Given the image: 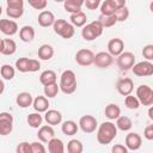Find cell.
<instances>
[{"label": "cell", "mask_w": 153, "mask_h": 153, "mask_svg": "<svg viewBox=\"0 0 153 153\" xmlns=\"http://www.w3.org/2000/svg\"><path fill=\"white\" fill-rule=\"evenodd\" d=\"M16 151H17V153H32L31 152V145L26 141H23V142L18 143Z\"/></svg>", "instance_id": "obj_44"}, {"label": "cell", "mask_w": 153, "mask_h": 153, "mask_svg": "<svg viewBox=\"0 0 153 153\" xmlns=\"http://www.w3.org/2000/svg\"><path fill=\"white\" fill-rule=\"evenodd\" d=\"M4 91H5V84H4V81L0 79V96L4 93Z\"/></svg>", "instance_id": "obj_52"}, {"label": "cell", "mask_w": 153, "mask_h": 153, "mask_svg": "<svg viewBox=\"0 0 153 153\" xmlns=\"http://www.w3.org/2000/svg\"><path fill=\"white\" fill-rule=\"evenodd\" d=\"M114 14H115V17H116L117 23H118V22H126V20L128 19V17H129V10H128L127 6H123V7L117 8Z\"/></svg>", "instance_id": "obj_37"}, {"label": "cell", "mask_w": 153, "mask_h": 153, "mask_svg": "<svg viewBox=\"0 0 153 153\" xmlns=\"http://www.w3.org/2000/svg\"><path fill=\"white\" fill-rule=\"evenodd\" d=\"M54 1H55V2H63L65 0H54Z\"/></svg>", "instance_id": "obj_55"}, {"label": "cell", "mask_w": 153, "mask_h": 153, "mask_svg": "<svg viewBox=\"0 0 153 153\" xmlns=\"http://www.w3.org/2000/svg\"><path fill=\"white\" fill-rule=\"evenodd\" d=\"M30 145H31V152L32 153H44L47 151V148L41 142L35 141V142H31Z\"/></svg>", "instance_id": "obj_45"}, {"label": "cell", "mask_w": 153, "mask_h": 153, "mask_svg": "<svg viewBox=\"0 0 153 153\" xmlns=\"http://www.w3.org/2000/svg\"><path fill=\"white\" fill-rule=\"evenodd\" d=\"M115 126H116L117 129H120L122 131H129L133 127V122L128 116H121L120 115L116 118V124Z\"/></svg>", "instance_id": "obj_26"}, {"label": "cell", "mask_w": 153, "mask_h": 153, "mask_svg": "<svg viewBox=\"0 0 153 153\" xmlns=\"http://www.w3.org/2000/svg\"><path fill=\"white\" fill-rule=\"evenodd\" d=\"M104 114H105V116H106L110 121H112V120H116V118L121 115V109H120L118 105H116V104H114V103H110V104H108V105L105 106Z\"/></svg>", "instance_id": "obj_28"}, {"label": "cell", "mask_w": 153, "mask_h": 153, "mask_svg": "<svg viewBox=\"0 0 153 153\" xmlns=\"http://www.w3.org/2000/svg\"><path fill=\"white\" fill-rule=\"evenodd\" d=\"M37 136H38V140H39L41 142L47 143L51 137L55 136V131H54V129H53V126H50V124L41 126V127L38 128Z\"/></svg>", "instance_id": "obj_16"}, {"label": "cell", "mask_w": 153, "mask_h": 153, "mask_svg": "<svg viewBox=\"0 0 153 153\" xmlns=\"http://www.w3.org/2000/svg\"><path fill=\"white\" fill-rule=\"evenodd\" d=\"M53 29H54V32L56 35L61 36L65 39L72 38L74 36V33H75L74 26L71 23H68L67 20H65V19H55V22L53 24Z\"/></svg>", "instance_id": "obj_3"}, {"label": "cell", "mask_w": 153, "mask_h": 153, "mask_svg": "<svg viewBox=\"0 0 153 153\" xmlns=\"http://www.w3.org/2000/svg\"><path fill=\"white\" fill-rule=\"evenodd\" d=\"M29 5L35 10H45L48 1L47 0H27Z\"/></svg>", "instance_id": "obj_41"}, {"label": "cell", "mask_w": 153, "mask_h": 153, "mask_svg": "<svg viewBox=\"0 0 153 153\" xmlns=\"http://www.w3.org/2000/svg\"><path fill=\"white\" fill-rule=\"evenodd\" d=\"M37 20H38L39 26H42V27H49V26H53V24L55 22V16H54V13L51 11L43 10L38 14V19Z\"/></svg>", "instance_id": "obj_15"}, {"label": "cell", "mask_w": 153, "mask_h": 153, "mask_svg": "<svg viewBox=\"0 0 153 153\" xmlns=\"http://www.w3.org/2000/svg\"><path fill=\"white\" fill-rule=\"evenodd\" d=\"M59 87L65 94H72L76 91V76L72 69H66L62 72Z\"/></svg>", "instance_id": "obj_2"}, {"label": "cell", "mask_w": 153, "mask_h": 153, "mask_svg": "<svg viewBox=\"0 0 153 153\" xmlns=\"http://www.w3.org/2000/svg\"><path fill=\"white\" fill-rule=\"evenodd\" d=\"M26 122L27 124L31 127V128H39L42 126V122H43V117L41 115V112H32V114H29L27 117H26Z\"/></svg>", "instance_id": "obj_29"}, {"label": "cell", "mask_w": 153, "mask_h": 153, "mask_svg": "<svg viewBox=\"0 0 153 153\" xmlns=\"http://www.w3.org/2000/svg\"><path fill=\"white\" fill-rule=\"evenodd\" d=\"M90 25H91V27L93 29V31H94V33H96L97 38H98L99 36H102L104 27H103V25L100 24V22H99V20H93V22H91V23H90Z\"/></svg>", "instance_id": "obj_43"}, {"label": "cell", "mask_w": 153, "mask_h": 153, "mask_svg": "<svg viewBox=\"0 0 153 153\" xmlns=\"http://www.w3.org/2000/svg\"><path fill=\"white\" fill-rule=\"evenodd\" d=\"M0 31L6 36H13L18 32V24L12 19H0Z\"/></svg>", "instance_id": "obj_12"}, {"label": "cell", "mask_w": 153, "mask_h": 153, "mask_svg": "<svg viewBox=\"0 0 153 153\" xmlns=\"http://www.w3.org/2000/svg\"><path fill=\"white\" fill-rule=\"evenodd\" d=\"M60 91V87L57 85V82H53V84H48V85H44V88H43V92H44V96L47 98H55L57 96Z\"/></svg>", "instance_id": "obj_33"}, {"label": "cell", "mask_w": 153, "mask_h": 153, "mask_svg": "<svg viewBox=\"0 0 153 153\" xmlns=\"http://www.w3.org/2000/svg\"><path fill=\"white\" fill-rule=\"evenodd\" d=\"M124 143L128 151H137L142 145V139L137 133H129L124 139Z\"/></svg>", "instance_id": "obj_11"}, {"label": "cell", "mask_w": 153, "mask_h": 153, "mask_svg": "<svg viewBox=\"0 0 153 153\" xmlns=\"http://www.w3.org/2000/svg\"><path fill=\"white\" fill-rule=\"evenodd\" d=\"M114 63V56L108 51H99L93 57V65L98 68H108Z\"/></svg>", "instance_id": "obj_10"}, {"label": "cell", "mask_w": 153, "mask_h": 153, "mask_svg": "<svg viewBox=\"0 0 153 153\" xmlns=\"http://www.w3.org/2000/svg\"><path fill=\"white\" fill-rule=\"evenodd\" d=\"M2 48H4V39H0V53L2 51Z\"/></svg>", "instance_id": "obj_54"}, {"label": "cell", "mask_w": 153, "mask_h": 153, "mask_svg": "<svg viewBox=\"0 0 153 153\" xmlns=\"http://www.w3.org/2000/svg\"><path fill=\"white\" fill-rule=\"evenodd\" d=\"M48 152L49 153H63L65 152V145L61 139L51 137L48 142Z\"/></svg>", "instance_id": "obj_20"}, {"label": "cell", "mask_w": 153, "mask_h": 153, "mask_svg": "<svg viewBox=\"0 0 153 153\" xmlns=\"http://www.w3.org/2000/svg\"><path fill=\"white\" fill-rule=\"evenodd\" d=\"M143 136L146 140L152 141L153 140V124H148L143 130Z\"/></svg>", "instance_id": "obj_48"}, {"label": "cell", "mask_w": 153, "mask_h": 153, "mask_svg": "<svg viewBox=\"0 0 153 153\" xmlns=\"http://www.w3.org/2000/svg\"><path fill=\"white\" fill-rule=\"evenodd\" d=\"M61 130L66 136H73L78 133L79 126L76 124V122H74L72 120H68V121H65L61 124Z\"/></svg>", "instance_id": "obj_22"}, {"label": "cell", "mask_w": 153, "mask_h": 153, "mask_svg": "<svg viewBox=\"0 0 153 153\" xmlns=\"http://www.w3.org/2000/svg\"><path fill=\"white\" fill-rule=\"evenodd\" d=\"M81 36H82V38L85 41H88V42L97 38V36H96V33H94V31H93V29L91 27L90 24H85L82 26V29H81Z\"/></svg>", "instance_id": "obj_35"}, {"label": "cell", "mask_w": 153, "mask_h": 153, "mask_svg": "<svg viewBox=\"0 0 153 153\" xmlns=\"http://www.w3.org/2000/svg\"><path fill=\"white\" fill-rule=\"evenodd\" d=\"M84 151V146L80 140L72 139L67 143V152L68 153H81Z\"/></svg>", "instance_id": "obj_32"}, {"label": "cell", "mask_w": 153, "mask_h": 153, "mask_svg": "<svg viewBox=\"0 0 153 153\" xmlns=\"http://www.w3.org/2000/svg\"><path fill=\"white\" fill-rule=\"evenodd\" d=\"M93 57H94V54L92 50L90 49H80L76 51L75 54V62L79 65V66H82V67H87V66H91L93 65Z\"/></svg>", "instance_id": "obj_9"}, {"label": "cell", "mask_w": 153, "mask_h": 153, "mask_svg": "<svg viewBox=\"0 0 153 153\" xmlns=\"http://www.w3.org/2000/svg\"><path fill=\"white\" fill-rule=\"evenodd\" d=\"M24 13V8H18V7H6V14L12 18V19H18L23 16Z\"/></svg>", "instance_id": "obj_40"}, {"label": "cell", "mask_w": 153, "mask_h": 153, "mask_svg": "<svg viewBox=\"0 0 153 153\" xmlns=\"http://www.w3.org/2000/svg\"><path fill=\"white\" fill-rule=\"evenodd\" d=\"M85 0H65L63 1V7L66 10V12L68 13H75L81 11V6L84 5Z\"/></svg>", "instance_id": "obj_24"}, {"label": "cell", "mask_w": 153, "mask_h": 153, "mask_svg": "<svg viewBox=\"0 0 153 153\" xmlns=\"http://www.w3.org/2000/svg\"><path fill=\"white\" fill-rule=\"evenodd\" d=\"M148 117L151 120H153V109H152V105H149V109H148Z\"/></svg>", "instance_id": "obj_53"}, {"label": "cell", "mask_w": 153, "mask_h": 153, "mask_svg": "<svg viewBox=\"0 0 153 153\" xmlns=\"http://www.w3.org/2000/svg\"><path fill=\"white\" fill-rule=\"evenodd\" d=\"M100 2H102V0H85L84 5L88 10H97L100 6Z\"/></svg>", "instance_id": "obj_47"}, {"label": "cell", "mask_w": 153, "mask_h": 153, "mask_svg": "<svg viewBox=\"0 0 153 153\" xmlns=\"http://www.w3.org/2000/svg\"><path fill=\"white\" fill-rule=\"evenodd\" d=\"M130 69L136 76H149L153 74V63L147 60L140 61L137 63H134Z\"/></svg>", "instance_id": "obj_6"}, {"label": "cell", "mask_w": 153, "mask_h": 153, "mask_svg": "<svg viewBox=\"0 0 153 153\" xmlns=\"http://www.w3.org/2000/svg\"><path fill=\"white\" fill-rule=\"evenodd\" d=\"M1 13H2V7H1V5H0V16H1Z\"/></svg>", "instance_id": "obj_56"}, {"label": "cell", "mask_w": 153, "mask_h": 153, "mask_svg": "<svg viewBox=\"0 0 153 153\" xmlns=\"http://www.w3.org/2000/svg\"><path fill=\"white\" fill-rule=\"evenodd\" d=\"M32 102H33V98L30 92H20L16 97V103L22 109H26V108L31 106Z\"/></svg>", "instance_id": "obj_18"}, {"label": "cell", "mask_w": 153, "mask_h": 153, "mask_svg": "<svg viewBox=\"0 0 153 153\" xmlns=\"http://www.w3.org/2000/svg\"><path fill=\"white\" fill-rule=\"evenodd\" d=\"M117 128L115 126V123H112L111 121H106L103 122L102 124H99V127H97V141L100 145H108L110 143L116 136H117Z\"/></svg>", "instance_id": "obj_1"}, {"label": "cell", "mask_w": 153, "mask_h": 153, "mask_svg": "<svg viewBox=\"0 0 153 153\" xmlns=\"http://www.w3.org/2000/svg\"><path fill=\"white\" fill-rule=\"evenodd\" d=\"M29 61H30V59H27V57H19L16 61V69L19 71L20 73L29 72Z\"/></svg>", "instance_id": "obj_38"}, {"label": "cell", "mask_w": 153, "mask_h": 153, "mask_svg": "<svg viewBox=\"0 0 153 153\" xmlns=\"http://www.w3.org/2000/svg\"><path fill=\"white\" fill-rule=\"evenodd\" d=\"M69 19H71V24L74 27H82L86 24V22H87V17H86V14L82 11L72 13Z\"/></svg>", "instance_id": "obj_23"}, {"label": "cell", "mask_w": 153, "mask_h": 153, "mask_svg": "<svg viewBox=\"0 0 153 153\" xmlns=\"http://www.w3.org/2000/svg\"><path fill=\"white\" fill-rule=\"evenodd\" d=\"M39 68H41V62L36 59H30V61H29V72L35 73V72L39 71Z\"/></svg>", "instance_id": "obj_46"}, {"label": "cell", "mask_w": 153, "mask_h": 153, "mask_svg": "<svg viewBox=\"0 0 153 153\" xmlns=\"http://www.w3.org/2000/svg\"><path fill=\"white\" fill-rule=\"evenodd\" d=\"M79 128L86 133V134H91L93 131H96L97 127H98V122H97V118L92 115H84L80 117L79 120V123H78Z\"/></svg>", "instance_id": "obj_5"}, {"label": "cell", "mask_w": 153, "mask_h": 153, "mask_svg": "<svg viewBox=\"0 0 153 153\" xmlns=\"http://www.w3.org/2000/svg\"><path fill=\"white\" fill-rule=\"evenodd\" d=\"M115 11H116L115 6H114L109 0H105V1H103V2L100 4V14H106V16H109V14H114Z\"/></svg>", "instance_id": "obj_39"}, {"label": "cell", "mask_w": 153, "mask_h": 153, "mask_svg": "<svg viewBox=\"0 0 153 153\" xmlns=\"http://www.w3.org/2000/svg\"><path fill=\"white\" fill-rule=\"evenodd\" d=\"M111 152L112 153H127L128 152V148L124 145H122V143H116L115 146H112Z\"/></svg>", "instance_id": "obj_50"}, {"label": "cell", "mask_w": 153, "mask_h": 153, "mask_svg": "<svg viewBox=\"0 0 153 153\" xmlns=\"http://www.w3.org/2000/svg\"><path fill=\"white\" fill-rule=\"evenodd\" d=\"M116 88H117V91H118L120 94L128 96L134 90V82H133V80L130 78H122V79H120L117 81Z\"/></svg>", "instance_id": "obj_13"}, {"label": "cell", "mask_w": 153, "mask_h": 153, "mask_svg": "<svg viewBox=\"0 0 153 153\" xmlns=\"http://www.w3.org/2000/svg\"><path fill=\"white\" fill-rule=\"evenodd\" d=\"M124 105L128 109H130V110H136L140 106V102L137 100L136 96H131V93H130V94L126 96V98H124Z\"/></svg>", "instance_id": "obj_36"}, {"label": "cell", "mask_w": 153, "mask_h": 153, "mask_svg": "<svg viewBox=\"0 0 153 153\" xmlns=\"http://www.w3.org/2000/svg\"><path fill=\"white\" fill-rule=\"evenodd\" d=\"M37 54H38L39 60L48 61V60H50V59L54 56V48H53L50 44H42V45L38 48Z\"/></svg>", "instance_id": "obj_25"}, {"label": "cell", "mask_w": 153, "mask_h": 153, "mask_svg": "<svg viewBox=\"0 0 153 153\" xmlns=\"http://www.w3.org/2000/svg\"><path fill=\"white\" fill-rule=\"evenodd\" d=\"M17 51V44L12 38H5L4 39V48L1 54L6 56H11Z\"/></svg>", "instance_id": "obj_30"}, {"label": "cell", "mask_w": 153, "mask_h": 153, "mask_svg": "<svg viewBox=\"0 0 153 153\" xmlns=\"http://www.w3.org/2000/svg\"><path fill=\"white\" fill-rule=\"evenodd\" d=\"M13 130V116L10 112H0V135L7 136Z\"/></svg>", "instance_id": "obj_7"}, {"label": "cell", "mask_w": 153, "mask_h": 153, "mask_svg": "<svg viewBox=\"0 0 153 153\" xmlns=\"http://www.w3.org/2000/svg\"><path fill=\"white\" fill-rule=\"evenodd\" d=\"M0 39H1V38H0Z\"/></svg>", "instance_id": "obj_57"}, {"label": "cell", "mask_w": 153, "mask_h": 153, "mask_svg": "<svg viewBox=\"0 0 153 153\" xmlns=\"http://www.w3.org/2000/svg\"><path fill=\"white\" fill-rule=\"evenodd\" d=\"M0 74H1L4 80H12L16 75V69L11 65L6 63V65H2L0 67Z\"/></svg>", "instance_id": "obj_31"}, {"label": "cell", "mask_w": 153, "mask_h": 153, "mask_svg": "<svg viewBox=\"0 0 153 153\" xmlns=\"http://www.w3.org/2000/svg\"><path fill=\"white\" fill-rule=\"evenodd\" d=\"M8 7H18L24 8V0H6Z\"/></svg>", "instance_id": "obj_49"}, {"label": "cell", "mask_w": 153, "mask_h": 153, "mask_svg": "<svg viewBox=\"0 0 153 153\" xmlns=\"http://www.w3.org/2000/svg\"><path fill=\"white\" fill-rule=\"evenodd\" d=\"M98 20L100 22V24L103 25L104 29H105V27H112V26L116 25V23H117L115 14H109V16H106V14H100L99 18H98Z\"/></svg>", "instance_id": "obj_34"}, {"label": "cell", "mask_w": 153, "mask_h": 153, "mask_svg": "<svg viewBox=\"0 0 153 153\" xmlns=\"http://www.w3.org/2000/svg\"><path fill=\"white\" fill-rule=\"evenodd\" d=\"M136 98L140 105L149 106L153 104V90L148 85H140L136 88Z\"/></svg>", "instance_id": "obj_4"}, {"label": "cell", "mask_w": 153, "mask_h": 153, "mask_svg": "<svg viewBox=\"0 0 153 153\" xmlns=\"http://www.w3.org/2000/svg\"><path fill=\"white\" fill-rule=\"evenodd\" d=\"M114 6H115V8L117 10V8H120V7H123V6H126V2H127V0H109Z\"/></svg>", "instance_id": "obj_51"}, {"label": "cell", "mask_w": 153, "mask_h": 153, "mask_svg": "<svg viewBox=\"0 0 153 153\" xmlns=\"http://www.w3.org/2000/svg\"><path fill=\"white\" fill-rule=\"evenodd\" d=\"M124 51V42L121 38H112L108 42V53L112 56H118Z\"/></svg>", "instance_id": "obj_14"}, {"label": "cell", "mask_w": 153, "mask_h": 153, "mask_svg": "<svg viewBox=\"0 0 153 153\" xmlns=\"http://www.w3.org/2000/svg\"><path fill=\"white\" fill-rule=\"evenodd\" d=\"M44 121L47 122V124H50V126H57L62 122V114L57 110H54V109H48L44 114Z\"/></svg>", "instance_id": "obj_17"}, {"label": "cell", "mask_w": 153, "mask_h": 153, "mask_svg": "<svg viewBox=\"0 0 153 153\" xmlns=\"http://www.w3.org/2000/svg\"><path fill=\"white\" fill-rule=\"evenodd\" d=\"M32 108L37 112H41V114L45 112L49 109V100H48V98L45 96H37L36 98H33Z\"/></svg>", "instance_id": "obj_19"}, {"label": "cell", "mask_w": 153, "mask_h": 153, "mask_svg": "<svg viewBox=\"0 0 153 153\" xmlns=\"http://www.w3.org/2000/svg\"><path fill=\"white\" fill-rule=\"evenodd\" d=\"M135 63V55L131 51H122L117 56V66L121 71H128Z\"/></svg>", "instance_id": "obj_8"}, {"label": "cell", "mask_w": 153, "mask_h": 153, "mask_svg": "<svg viewBox=\"0 0 153 153\" xmlns=\"http://www.w3.org/2000/svg\"><path fill=\"white\" fill-rule=\"evenodd\" d=\"M142 56L147 61H152L153 60V44H147V45L143 47V49H142Z\"/></svg>", "instance_id": "obj_42"}, {"label": "cell", "mask_w": 153, "mask_h": 153, "mask_svg": "<svg viewBox=\"0 0 153 153\" xmlns=\"http://www.w3.org/2000/svg\"><path fill=\"white\" fill-rule=\"evenodd\" d=\"M19 38L25 43H30L35 38V29L30 25H24L19 30Z\"/></svg>", "instance_id": "obj_21"}, {"label": "cell", "mask_w": 153, "mask_h": 153, "mask_svg": "<svg viewBox=\"0 0 153 153\" xmlns=\"http://www.w3.org/2000/svg\"><path fill=\"white\" fill-rule=\"evenodd\" d=\"M57 80V75L54 71L51 69H47L44 72L41 73L39 75V82L44 86V85H48V84H53V82H56Z\"/></svg>", "instance_id": "obj_27"}]
</instances>
